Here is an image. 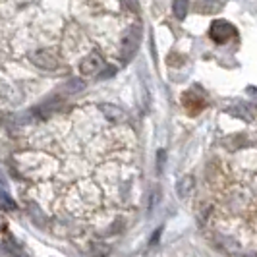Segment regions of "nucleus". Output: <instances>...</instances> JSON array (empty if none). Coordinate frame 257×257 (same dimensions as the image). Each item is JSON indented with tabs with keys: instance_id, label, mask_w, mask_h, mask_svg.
<instances>
[{
	"instance_id": "8",
	"label": "nucleus",
	"mask_w": 257,
	"mask_h": 257,
	"mask_svg": "<svg viewBox=\"0 0 257 257\" xmlns=\"http://www.w3.org/2000/svg\"><path fill=\"white\" fill-rule=\"evenodd\" d=\"M193 184H195L193 176H184V178H180V180L176 182V192H178V195L180 197H188L193 190Z\"/></svg>"
},
{
	"instance_id": "15",
	"label": "nucleus",
	"mask_w": 257,
	"mask_h": 257,
	"mask_svg": "<svg viewBox=\"0 0 257 257\" xmlns=\"http://www.w3.org/2000/svg\"><path fill=\"white\" fill-rule=\"evenodd\" d=\"M8 186V182H6V176H4V172L0 170V188H6Z\"/></svg>"
},
{
	"instance_id": "11",
	"label": "nucleus",
	"mask_w": 257,
	"mask_h": 257,
	"mask_svg": "<svg viewBox=\"0 0 257 257\" xmlns=\"http://www.w3.org/2000/svg\"><path fill=\"white\" fill-rule=\"evenodd\" d=\"M85 87V83L83 81H79V79H72L68 85H66V91L68 93H77V91H81Z\"/></svg>"
},
{
	"instance_id": "6",
	"label": "nucleus",
	"mask_w": 257,
	"mask_h": 257,
	"mask_svg": "<svg viewBox=\"0 0 257 257\" xmlns=\"http://www.w3.org/2000/svg\"><path fill=\"white\" fill-rule=\"evenodd\" d=\"M101 108V112L104 114L106 120H110V122H114V124H120V122H126V112L120 108V106H116V104H101L99 106Z\"/></svg>"
},
{
	"instance_id": "9",
	"label": "nucleus",
	"mask_w": 257,
	"mask_h": 257,
	"mask_svg": "<svg viewBox=\"0 0 257 257\" xmlns=\"http://www.w3.org/2000/svg\"><path fill=\"white\" fill-rule=\"evenodd\" d=\"M190 10V0H172V12L178 20H184Z\"/></svg>"
},
{
	"instance_id": "13",
	"label": "nucleus",
	"mask_w": 257,
	"mask_h": 257,
	"mask_svg": "<svg viewBox=\"0 0 257 257\" xmlns=\"http://www.w3.org/2000/svg\"><path fill=\"white\" fill-rule=\"evenodd\" d=\"M120 4H122L126 10H130V12H138V2H136V0H120Z\"/></svg>"
},
{
	"instance_id": "5",
	"label": "nucleus",
	"mask_w": 257,
	"mask_h": 257,
	"mask_svg": "<svg viewBox=\"0 0 257 257\" xmlns=\"http://www.w3.org/2000/svg\"><path fill=\"white\" fill-rule=\"evenodd\" d=\"M182 104L188 110V114L195 116L205 108V97L199 95V93H195V91H186L184 97H182Z\"/></svg>"
},
{
	"instance_id": "4",
	"label": "nucleus",
	"mask_w": 257,
	"mask_h": 257,
	"mask_svg": "<svg viewBox=\"0 0 257 257\" xmlns=\"http://www.w3.org/2000/svg\"><path fill=\"white\" fill-rule=\"evenodd\" d=\"M104 60L99 52H91L87 54L81 62H79V72L81 76H97L99 72H103Z\"/></svg>"
},
{
	"instance_id": "2",
	"label": "nucleus",
	"mask_w": 257,
	"mask_h": 257,
	"mask_svg": "<svg viewBox=\"0 0 257 257\" xmlns=\"http://www.w3.org/2000/svg\"><path fill=\"white\" fill-rule=\"evenodd\" d=\"M238 35V31H236V27L232 26L230 22H226V20H215L211 27H209V37L213 39L215 43H226V41H230L232 37H236Z\"/></svg>"
},
{
	"instance_id": "14",
	"label": "nucleus",
	"mask_w": 257,
	"mask_h": 257,
	"mask_svg": "<svg viewBox=\"0 0 257 257\" xmlns=\"http://www.w3.org/2000/svg\"><path fill=\"white\" fill-rule=\"evenodd\" d=\"M114 72H116V68H106L104 72H99V77H101V79H106V77L112 76Z\"/></svg>"
},
{
	"instance_id": "1",
	"label": "nucleus",
	"mask_w": 257,
	"mask_h": 257,
	"mask_svg": "<svg viewBox=\"0 0 257 257\" xmlns=\"http://www.w3.org/2000/svg\"><path fill=\"white\" fill-rule=\"evenodd\" d=\"M140 43H142V26L134 24L124 31V35L120 39V56L124 62L134 58V54L140 49Z\"/></svg>"
},
{
	"instance_id": "12",
	"label": "nucleus",
	"mask_w": 257,
	"mask_h": 257,
	"mask_svg": "<svg viewBox=\"0 0 257 257\" xmlns=\"http://www.w3.org/2000/svg\"><path fill=\"white\" fill-rule=\"evenodd\" d=\"M108 251H110V247H108V245H93V255L95 257H106V253H108Z\"/></svg>"
},
{
	"instance_id": "7",
	"label": "nucleus",
	"mask_w": 257,
	"mask_h": 257,
	"mask_svg": "<svg viewBox=\"0 0 257 257\" xmlns=\"http://www.w3.org/2000/svg\"><path fill=\"white\" fill-rule=\"evenodd\" d=\"M220 8H222V4L219 0H197V4H195V10L199 14H215L219 12Z\"/></svg>"
},
{
	"instance_id": "10",
	"label": "nucleus",
	"mask_w": 257,
	"mask_h": 257,
	"mask_svg": "<svg viewBox=\"0 0 257 257\" xmlns=\"http://www.w3.org/2000/svg\"><path fill=\"white\" fill-rule=\"evenodd\" d=\"M0 209L2 211H14L16 209V201L6 192H0Z\"/></svg>"
},
{
	"instance_id": "3",
	"label": "nucleus",
	"mask_w": 257,
	"mask_h": 257,
	"mask_svg": "<svg viewBox=\"0 0 257 257\" xmlns=\"http://www.w3.org/2000/svg\"><path fill=\"white\" fill-rule=\"evenodd\" d=\"M29 60H31V64L37 66L39 70H47V72H52V70H56L58 68V58H56V54L51 51H47V49H37V51H31L29 52Z\"/></svg>"
}]
</instances>
